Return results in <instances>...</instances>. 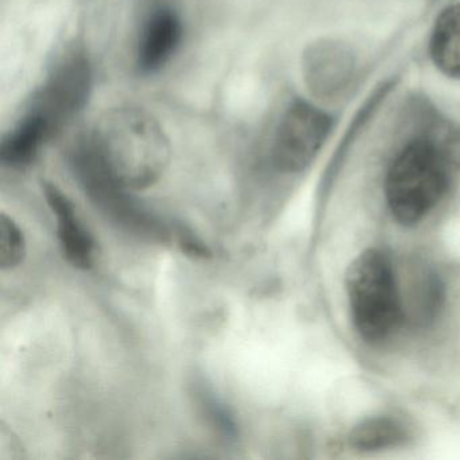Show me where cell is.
Returning <instances> with one entry per match:
<instances>
[{"label":"cell","instance_id":"cell-1","mask_svg":"<svg viewBox=\"0 0 460 460\" xmlns=\"http://www.w3.org/2000/svg\"><path fill=\"white\" fill-rule=\"evenodd\" d=\"M91 137L114 176L130 190L158 181L171 158L163 128L141 109L120 107L110 111Z\"/></svg>","mask_w":460,"mask_h":460},{"label":"cell","instance_id":"cell-2","mask_svg":"<svg viewBox=\"0 0 460 460\" xmlns=\"http://www.w3.org/2000/svg\"><path fill=\"white\" fill-rule=\"evenodd\" d=\"M448 187V163L428 139L406 145L390 165L385 195L393 217L401 225L421 222L443 199Z\"/></svg>","mask_w":460,"mask_h":460},{"label":"cell","instance_id":"cell-3","mask_svg":"<svg viewBox=\"0 0 460 460\" xmlns=\"http://www.w3.org/2000/svg\"><path fill=\"white\" fill-rule=\"evenodd\" d=\"M352 322L370 343L386 339L403 320L398 274L379 250L358 255L346 274Z\"/></svg>","mask_w":460,"mask_h":460},{"label":"cell","instance_id":"cell-4","mask_svg":"<svg viewBox=\"0 0 460 460\" xmlns=\"http://www.w3.org/2000/svg\"><path fill=\"white\" fill-rule=\"evenodd\" d=\"M71 165L88 198L112 222L152 241L171 239L168 226L128 195L130 190L114 176L91 136L76 142L71 152Z\"/></svg>","mask_w":460,"mask_h":460},{"label":"cell","instance_id":"cell-5","mask_svg":"<svg viewBox=\"0 0 460 460\" xmlns=\"http://www.w3.org/2000/svg\"><path fill=\"white\" fill-rule=\"evenodd\" d=\"M331 128L330 115L308 102H293L274 137V165L287 173L304 171L327 141Z\"/></svg>","mask_w":460,"mask_h":460},{"label":"cell","instance_id":"cell-6","mask_svg":"<svg viewBox=\"0 0 460 460\" xmlns=\"http://www.w3.org/2000/svg\"><path fill=\"white\" fill-rule=\"evenodd\" d=\"M93 90V71L84 53H69L42 85L31 111L36 112L58 133L87 104Z\"/></svg>","mask_w":460,"mask_h":460},{"label":"cell","instance_id":"cell-7","mask_svg":"<svg viewBox=\"0 0 460 460\" xmlns=\"http://www.w3.org/2000/svg\"><path fill=\"white\" fill-rule=\"evenodd\" d=\"M45 200L56 217L61 252L74 268L87 270L95 262L96 246L93 234L77 215L66 193L52 182L42 184Z\"/></svg>","mask_w":460,"mask_h":460},{"label":"cell","instance_id":"cell-8","mask_svg":"<svg viewBox=\"0 0 460 460\" xmlns=\"http://www.w3.org/2000/svg\"><path fill=\"white\" fill-rule=\"evenodd\" d=\"M182 22L174 10L160 7L145 22L137 50V66L145 75L163 69L179 49Z\"/></svg>","mask_w":460,"mask_h":460},{"label":"cell","instance_id":"cell-9","mask_svg":"<svg viewBox=\"0 0 460 460\" xmlns=\"http://www.w3.org/2000/svg\"><path fill=\"white\" fill-rule=\"evenodd\" d=\"M406 279L398 277L403 319L413 323L430 322L443 303V285L436 274L420 266H411Z\"/></svg>","mask_w":460,"mask_h":460},{"label":"cell","instance_id":"cell-10","mask_svg":"<svg viewBox=\"0 0 460 460\" xmlns=\"http://www.w3.org/2000/svg\"><path fill=\"white\" fill-rule=\"evenodd\" d=\"M55 136L50 126L36 112L29 114L4 139L0 160L12 168H23L33 163L47 141Z\"/></svg>","mask_w":460,"mask_h":460},{"label":"cell","instance_id":"cell-11","mask_svg":"<svg viewBox=\"0 0 460 460\" xmlns=\"http://www.w3.org/2000/svg\"><path fill=\"white\" fill-rule=\"evenodd\" d=\"M429 48L436 68L447 77L460 80V4L438 15Z\"/></svg>","mask_w":460,"mask_h":460},{"label":"cell","instance_id":"cell-12","mask_svg":"<svg viewBox=\"0 0 460 460\" xmlns=\"http://www.w3.org/2000/svg\"><path fill=\"white\" fill-rule=\"evenodd\" d=\"M408 438L405 427L398 420L387 416L368 417L355 425L349 432L352 448L376 452L400 446Z\"/></svg>","mask_w":460,"mask_h":460},{"label":"cell","instance_id":"cell-13","mask_svg":"<svg viewBox=\"0 0 460 460\" xmlns=\"http://www.w3.org/2000/svg\"><path fill=\"white\" fill-rule=\"evenodd\" d=\"M28 252L25 234L9 215H0V269L14 270L23 263Z\"/></svg>","mask_w":460,"mask_h":460}]
</instances>
